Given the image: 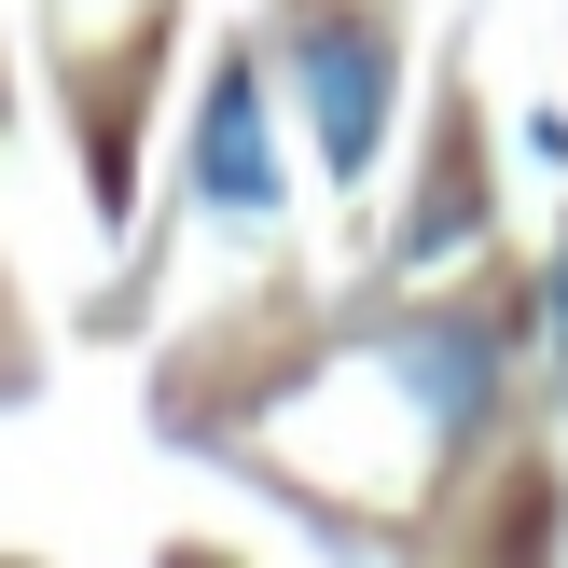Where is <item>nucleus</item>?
I'll list each match as a JSON object with an SVG mask.
<instances>
[{
    "label": "nucleus",
    "instance_id": "f257e3e1",
    "mask_svg": "<svg viewBox=\"0 0 568 568\" xmlns=\"http://www.w3.org/2000/svg\"><path fill=\"white\" fill-rule=\"evenodd\" d=\"M292 83H305V125H320V166H333V181H375L388 111H403V55H388V28L347 14V0H320V14L292 28Z\"/></svg>",
    "mask_w": 568,
    "mask_h": 568
},
{
    "label": "nucleus",
    "instance_id": "7ed1b4c3",
    "mask_svg": "<svg viewBox=\"0 0 568 568\" xmlns=\"http://www.w3.org/2000/svg\"><path fill=\"white\" fill-rule=\"evenodd\" d=\"M194 194H209L222 222L277 209V139H264V70H250V55H222L209 98H194Z\"/></svg>",
    "mask_w": 568,
    "mask_h": 568
},
{
    "label": "nucleus",
    "instance_id": "39448f33",
    "mask_svg": "<svg viewBox=\"0 0 568 568\" xmlns=\"http://www.w3.org/2000/svg\"><path fill=\"white\" fill-rule=\"evenodd\" d=\"M541 347L568 361V236H555V264H541Z\"/></svg>",
    "mask_w": 568,
    "mask_h": 568
},
{
    "label": "nucleus",
    "instance_id": "f03ea898",
    "mask_svg": "<svg viewBox=\"0 0 568 568\" xmlns=\"http://www.w3.org/2000/svg\"><path fill=\"white\" fill-rule=\"evenodd\" d=\"M388 388H403L416 430L458 458V444L499 416V388H514V347H499V320H471V305H416V320L388 333Z\"/></svg>",
    "mask_w": 568,
    "mask_h": 568
},
{
    "label": "nucleus",
    "instance_id": "20e7f679",
    "mask_svg": "<svg viewBox=\"0 0 568 568\" xmlns=\"http://www.w3.org/2000/svg\"><path fill=\"white\" fill-rule=\"evenodd\" d=\"M471 222H486V194H471V181H458V166H444V181H430V209H416V222H403V250H388V264H403V277H430V264H444V250H458V236H471Z\"/></svg>",
    "mask_w": 568,
    "mask_h": 568
}]
</instances>
